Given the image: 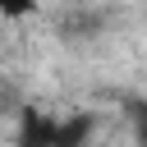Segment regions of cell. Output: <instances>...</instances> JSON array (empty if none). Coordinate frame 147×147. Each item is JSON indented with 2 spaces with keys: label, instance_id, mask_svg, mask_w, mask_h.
<instances>
[{
  "label": "cell",
  "instance_id": "obj_2",
  "mask_svg": "<svg viewBox=\"0 0 147 147\" xmlns=\"http://www.w3.org/2000/svg\"><path fill=\"white\" fill-rule=\"evenodd\" d=\"M96 129H101V119H96L92 110H69V115H60V124H55V147H87V142L96 138Z\"/></svg>",
  "mask_w": 147,
  "mask_h": 147
},
{
  "label": "cell",
  "instance_id": "obj_3",
  "mask_svg": "<svg viewBox=\"0 0 147 147\" xmlns=\"http://www.w3.org/2000/svg\"><path fill=\"white\" fill-rule=\"evenodd\" d=\"M28 14H37V0H0V18H28Z\"/></svg>",
  "mask_w": 147,
  "mask_h": 147
},
{
  "label": "cell",
  "instance_id": "obj_1",
  "mask_svg": "<svg viewBox=\"0 0 147 147\" xmlns=\"http://www.w3.org/2000/svg\"><path fill=\"white\" fill-rule=\"evenodd\" d=\"M55 124L60 115L46 106H23L14 124V147H55Z\"/></svg>",
  "mask_w": 147,
  "mask_h": 147
}]
</instances>
